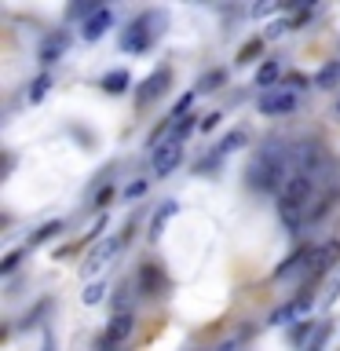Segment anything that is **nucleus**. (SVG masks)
<instances>
[{
    "label": "nucleus",
    "mask_w": 340,
    "mask_h": 351,
    "mask_svg": "<svg viewBox=\"0 0 340 351\" xmlns=\"http://www.w3.org/2000/svg\"><path fill=\"white\" fill-rule=\"evenodd\" d=\"M55 234H62V223H44L37 234L29 238V245H40V241H48V238H55Z\"/></svg>",
    "instance_id": "obj_21"
},
{
    "label": "nucleus",
    "mask_w": 340,
    "mask_h": 351,
    "mask_svg": "<svg viewBox=\"0 0 340 351\" xmlns=\"http://www.w3.org/2000/svg\"><path fill=\"white\" fill-rule=\"evenodd\" d=\"M180 161H183V143L169 136L158 150H154L150 169H154V176H158V180H165V176H172V172H175V165H180Z\"/></svg>",
    "instance_id": "obj_4"
},
{
    "label": "nucleus",
    "mask_w": 340,
    "mask_h": 351,
    "mask_svg": "<svg viewBox=\"0 0 340 351\" xmlns=\"http://www.w3.org/2000/svg\"><path fill=\"white\" fill-rule=\"evenodd\" d=\"M19 256H22V252H8L4 263H0V274H11V271H15V267H19Z\"/></svg>",
    "instance_id": "obj_25"
},
{
    "label": "nucleus",
    "mask_w": 340,
    "mask_h": 351,
    "mask_svg": "<svg viewBox=\"0 0 340 351\" xmlns=\"http://www.w3.org/2000/svg\"><path fill=\"white\" fill-rule=\"evenodd\" d=\"M216 84H223V70H212V73H208L205 81H202V92H216Z\"/></svg>",
    "instance_id": "obj_22"
},
{
    "label": "nucleus",
    "mask_w": 340,
    "mask_h": 351,
    "mask_svg": "<svg viewBox=\"0 0 340 351\" xmlns=\"http://www.w3.org/2000/svg\"><path fill=\"white\" fill-rule=\"evenodd\" d=\"M256 51H260V40L245 44V51H241V59H238V62H249V59H252V55H256Z\"/></svg>",
    "instance_id": "obj_27"
},
{
    "label": "nucleus",
    "mask_w": 340,
    "mask_h": 351,
    "mask_svg": "<svg viewBox=\"0 0 340 351\" xmlns=\"http://www.w3.org/2000/svg\"><path fill=\"white\" fill-rule=\"evenodd\" d=\"M337 260H340V241H329V245L315 249V260H311V263H315V271H318V274H326Z\"/></svg>",
    "instance_id": "obj_13"
},
{
    "label": "nucleus",
    "mask_w": 340,
    "mask_h": 351,
    "mask_svg": "<svg viewBox=\"0 0 340 351\" xmlns=\"http://www.w3.org/2000/svg\"><path fill=\"white\" fill-rule=\"evenodd\" d=\"M132 311H114V318H110V326H106V333L99 337V351H114L121 340H125L132 333Z\"/></svg>",
    "instance_id": "obj_5"
},
{
    "label": "nucleus",
    "mask_w": 340,
    "mask_h": 351,
    "mask_svg": "<svg viewBox=\"0 0 340 351\" xmlns=\"http://www.w3.org/2000/svg\"><path fill=\"white\" fill-rule=\"evenodd\" d=\"M128 81H132V77H128L125 70H114V73H106V77H103V92H110V95H121V92L128 88Z\"/></svg>",
    "instance_id": "obj_16"
},
{
    "label": "nucleus",
    "mask_w": 340,
    "mask_h": 351,
    "mask_svg": "<svg viewBox=\"0 0 340 351\" xmlns=\"http://www.w3.org/2000/svg\"><path fill=\"white\" fill-rule=\"evenodd\" d=\"M143 293H150V296H158L161 289H165V282H161V274H158V267H154V263H147V267H143Z\"/></svg>",
    "instance_id": "obj_15"
},
{
    "label": "nucleus",
    "mask_w": 340,
    "mask_h": 351,
    "mask_svg": "<svg viewBox=\"0 0 340 351\" xmlns=\"http://www.w3.org/2000/svg\"><path fill=\"white\" fill-rule=\"evenodd\" d=\"M274 81H278V62H263L256 70V84L260 88H271Z\"/></svg>",
    "instance_id": "obj_17"
},
{
    "label": "nucleus",
    "mask_w": 340,
    "mask_h": 351,
    "mask_svg": "<svg viewBox=\"0 0 340 351\" xmlns=\"http://www.w3.org/2000/svg\"><path fill=\"white\" fill-rule=\"evenodd\" d=\"M296 110V92H289V88H274V92H267L260 99V114H293Z\"/></svg>",
    "instance_id": "obj_6"
},
{
    "label": "nucleus",
    "mask_w": 340,
    "mask_h": 351,
    "mask_svg": "<svg viewBox=\"0 0 340 351\" xmlns=\"http://www.w3.org/2000/svg\"><path fill=\"white\" fill-rule=\"evenodd\" d=\"M121 245H125L121 238H110V241H103V245H95L92 252H88V260H84V278H88V274H99V271H103L106 263L121 252Z\"/></svg>",
    "instance_id": "obj_7"
},
{
    "label": "nucleus",
    "mask_w": 340,
    "mask_h": 351,
    "mask_svg": "<svg viewBox=\"0 0 340 351\" xmlns=\"http://www.w3.org/2000/svg\"><path fill=\"white\" fill-rule=\"evenodd\" d=\"M311 304H315V296H311V293H300L296 300H289L285 307H278V311L271 315V326H289V322H296V318H300Z\"/></svg>",
    "instance_id": "obj_8"
},
{
    "label": "nucleus",
    "mask_w": 340,
    "mask_h": 351,
    "mask_svg": "<svg viewBox=\"0 0 340 351\" xmlns=\"http://www.w3.org/2000/svg\"><path fill=\"white\" fill-rule=\"evenodd\" d=\"M103 293H106L103 285H88L81 296H84V304H99V300H103Z\"/></svg>",
    "instance_id": "obj_24"
},
{
    "label": "nucleus",
    "mask_w": 340,
    "mask_h": 351,
    "mask_svg": "<svg viewBox=\"0 0 340 351\" xmlns=\"http://www.w3.org/2000/svg\"><path fill=\"white\" fill-rule=\"evenodd\" d=\"M110 26H114V11H110V8H99L95 15H88V19H84L81 37H84V40H99Z\"/></svg>",
    "instance_id": "obj_9"
},
{
    "label": "nucleus",
    "mask_w": 340,
    "mask_h": 351,
    "mask_svg": "<svg viewBox=\"0 0 340 351\" xmlns=\"http://www.w3.org/2000/svg\"><path fill=\"white\" fill-rule=\"evenodd\" d=\"M66 44H70V37H66V33H51V37L40 44V62H44V66L59 62L62 51H66Z\"/></svg>",
    "instance_id": "obj_11"
},
{
    "label": "nucleus",
    "mask_w": 340,
    "mask_h": 351,
    "mask_svg": "<svg viewBox=\"0 0 340 351\" xmlns=\"http://www.w3.org/2000/svg\"><path fill=\"white\" fill-rule=\"evenodd\" d=\"M337 77H340V66H337V62H329L326 70H318V77H315V84H318V88H329V84L337 81Z\"/></svg>",
    "instance_id": "obj_20"
},
{
    "label": "nucleus",
    "mask_w": 340,
    "mask_h": 351,
    "mask_svg": "<svg viewBox=\"0 0 340 351\" xmlns=\"http://www.w3.org/2000/svg\"><path fill=\"white\" fill-rule=\"evenodd\" d=\"M337 293H340V274H337V278H333V285H329V293H326V307H329V304L337 300Z\"/></svg>",
    "instance_id": "obj_28"
},
{
    "label": "nucleus",
    "mask_w": 340,
    "mask_h": 351,
    "mask_svg": "<svg viewBox=\"0 0 340 351\" xmlns=\"http://www.w3.org/2000/svg\"><path fill=\"white\" fill-rule=\"evenodd\" d=\"M191 128H194V117H180V125L172 128V139H180V143H183V136H186Z\"/></svg>",
    "instance_id": "obj_23"
},
{
    "label": "nucleus",
    "mask_w": 340,
    "mask_h": 351,
    "mask_svg": "<svg viewBox=\"0 0 340 351\" xmlns=\"http://www.w3.org/2000/svg\"><path fill=\"white\" fill-rule=\"evenodd\" d=\"M285 161L289 158H282V150L274 147H263L256 158L249 161V169H245V176H249V186L252 191H278V186H285L282 180H285Z\"/></svg>",
    "instance_id": "obj_1"
},
{
    "label": "nucleus",
    "mask_w": 340,
    "mask_h": 351,
    "mask_svg": "<svg viewBox=\"0 0 340 351\" xmlns=\"http://www.w3.org/2000/svg\"><path fill=\"white\" fill-rule=\"evenodd\" d=\"M175 208H180L175 202H165V205L158 208V213H154V219H150V238H154V241L161 238V230H165V223H169V219L175 216Z\"/></svg>",
    "instance_id": "obj_14"
},
{
    "label": "nucleus",
    "mask_w": 340,
    "mask_h": 351,
    "mask_svg": "<svg viewBox=\"0 0 340 351\" xmlns=\"http://www.w3.org/2000/svg\"><path fill=\"white\" fill-rule=\"evenodd\" d=\"M329 333H333V326L322 322V329H315V337H311V344H307V351H326V340Z\"/></svg>",
    "instance_id": "obj_19"
},
{
    "label": "nucleus",
    "mask_w": 340,
    "mask_h": 351,
    "mask_svg": "<svg viewBox=\"0 0 340 351\" xmlns=\"http://www.w3.org/2000/svg\"><path fill=\"white\" fill-rule=\"evenodd\" d=\"M315 191V180H307V176H289L285 186L278 191V216L285 227H300V216H304V205L307 197Z\"/></svg>",
    "instance_id": "obj_2"
},
{
    "label": "nucleus",
    "mask_w": 340,
    "mask_h": 351,
    "mask_svg": "<svg viewBox=\"0 0 340 351\" xmlns=\"http://www.w3.org/2000/svg\"><path fill=\"white\" fill-rule=\"evenodd\" d=\"M337 114H340V103H337Z\"/></svg>",
    "instance_id": "obj_33"
},
{
    "label": "nucleus",
    "mask_w": 340,
    "mask_h": 351,
    "mask_svg": "<svg viewBox=\"0 0 340 351\" xmlns=\"http://www.w3.org/2000/svg\"><path fill=\"white\" fill-rule=\"evenodd\" d=\"M143 191H147V183H143V180H136V183H132V186H128L125 194H128V197H139Z\"/></svg>",
    "instance_id": "obj_29"
},
{
    "label": "nucleus",
    "mask_w": 340,
    "mask_h": 351,
    "mask_svg": "<svg viewBox=\"0 0 340 351\" xmlns=\"http://www.w3.org/2000/svg\"><path fill=\"white\" fill-rule=\"evenodd\" d=\"M161 26H165L161 11H147V15H139L125 33H121V48H125V51H147V48H154V40L161 37Z\"/></svg>",
    "instance_id": "obj_3"
},
{
    "label": "nucleus",
    "mask_w": 340,
    "mask_h": 351,
    "mask_svg": "<svg viewBox=\"0 0 340 351\" xmlns=\"http://www.w3.org/2000/svg\"><path fill=\"white\" fill-rule=\"evenodd\" d=\"M216 125H219V114H208V117L202 121V132H212Z\"/></svg>",
    "instance_id": "obj_30"
},
{
    "label": "nucleus",
    "mask_w": 340,
    "mask_h": 351,
    "mask_svg": "<svg viewBox=\"0 0 340 351\" xmlns=\"http://www.w3.org/2000/svg\"><path fill=\"white\" fill-rule=\"evenodd\" d=\"M285 84H289V92H296V88L307 84V77L304 73H289V77H285Z\"/></svg>",
    "instance_id": "obj_26"
},
{
    "label": "nucleus",
    "mask_w": 340,
    "mask_h": 351,
    "mask_svg": "<svg viewBox=\"0 0 340 351\" xmlns=\"http://www.w3.org/2000/svg\"><path fill=\"white\" fill-rule=\"evenodd\" d=\"M307 329H311V322H300V326H296V340H304Z\"/></svg>",
    "instance_id": "obj_32"
},
{
    "label": "nucleus",
    "mask_w": 340,
    "mask_h": 351,
    "mask_svg": "<svg viewBox=\"0 0 340 351\" xmlns=\"http://www.w3.org/2000/svg\"><path fill=\"white\" fill-rule=\"evenodd\" d=\"M48 88H51V77H48V73H40L37 81L29 84V103H40V99L48 95Z\"/></svg>",
    "instance_id": "obj_18"
},
{
    "label": "nucleus",
    "mask_w": 340,
    "mask_h": 351,
    "mask_svg": "<svg viewBox=\"0 0 340 351\" xmlns=\"http://www.w3.org/2000/svg\"><path fill=\"white\" fill-rule=\"evenodd\" d=\"M169 66H161V70L150 73V81H143V92H139V103H154V99L165 95V88H169Z\"/></svg>",
    "instance_id": "obj_10"
},
{
    "label": "nucleus",
    "mask_w": 340,
    "mask_h": 351,
    "mask_svg": "<svg viewBox=\"0 0 340 351\" xmlns=\"http://www.w3.org/2000/svg\"><path fill=\"white\" fill-rule=\"evenodd\" d=\"M307 260H315V249H311V245H300V249H296V252H293L289 260L282 263L278 271H274V278H289V274H293V271H300V267H304Z\"/></svg>",
    "instance_id": "obj_12"
},
{
    "label": "nucleus",
    "mask_w": 340,
    "mask_h": 351,
    "mask_svg": "<svg viewBox=\"0 0 340 351\" xmlns=\"http://www.w3.org/2000/svg\"><path fill=\"white\" fill-rule=\"evenodd\" d=\"M285 29H289V26H285V22H274V26H271V37H282Z\"/></svg>",
    "instance_id": "obj_31"
}]
</instances>
